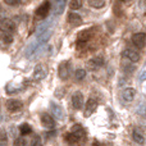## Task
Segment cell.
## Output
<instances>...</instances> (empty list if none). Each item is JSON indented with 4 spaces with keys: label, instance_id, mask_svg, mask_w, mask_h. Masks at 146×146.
I'll return each instance as SVG.
<instances>
[{
    "label": "cell",
    "instance_id": "cell-23",
    "mask_svg": "<svg viewBox=\"0 0 146 146\" xmlns=\"http://www.w3.org/2000/svg\"><path fill=\"white\" fill-rule=\"evenodd\" d=\"M19 132H21V135L22 136H26V135H30L31 132H32V129H31V127H30V124H22V126L19 127Z\"/></svg>",
    "mask_w": 146,
    "mask_h": 146
},
{
    "label": "cell",
    "instance_id": "cell-32",
    "mask_svg": "<svg viewBox=\"0 0 146 146\" xmlns=\"http://www.w3.org/2000/svg\"><path fill=\"white\" fill-rule=\"evenodd\" d=\"M140 81H141V82L142 81H146V71H144L141 73V76H140Z\"/></svg>",
    "mask_w": 146,
    "mask_h": 146
},
{
    "label": "cell",
    "instance_id": "cell-22",
    "mask_svg": "<svg viewBox=\"0 0 146 146\" xmlns=\"http://www.w3.org/2000/svg\"><path fill=\"white\" fill-rule=\"evenodd\" d=\"M132 137H133V141L137 142V144H144V141H145L144 136H142V135L140 133L139 131H133V133H132Z\"/></svg>",
    "mask_w": 146,
    "mask_h": 146
},
{
    "label": "cell",
    "instance_id": "cell-9",
    "mask_svg": "<svg viewBox=\"0 0 146 146\" xmlns=\"http://www.w3.org/2000/svg\"><path fill=\"white\" fill-rule=\"evenodd\" d=\"M72 104H73V108L80 110V109L83 108V95L82 92L80 91H76L72 96Z\"/></svg>",
    "mask_w": 146,
    "mask_h": 146
},
{
    "label": "cell",
    "instance_id": "cell-28",
    "mask_svg": "<svg viewBox=\"0 0 146 146\" xmlns=\"http://www.w3.org/2000/svg\"><path fill=\"white\" fill-rule=\"evenodd\" d=\"M5 4L10 5V7H18L21 4V0H4Z\"/></svg>",
    "mask_w": 146,
    "mask_h": 146
},
{
    "label": "cell",
    "instance_id": "cell-24",
    "mask_svg": "<svg viewBox=\"0 0 146 146\" xmlns=\"http://www.w3.org/2000/svg\"><path fill=\"white\" fill-rule=\"evenodd\" d=\"M66 141L68 142V144H77L80 140L76 137V135L73 133V132H71V133H67L66 135Z\"/></svg>",
    "mask_w": 146,
    "mask_h": 146
},
{
    "label": "cell",
    "instance_id": "cell-7",
    "mask_svg": "<svg viewBox=\"0 0 146 146\" xmlns=\"http://www.w3.org/2000/svg\"><path fill=\"white\" fill-rule=\"evenodd\" d=\"M5 106H7V109L9 111L14 113V111H18L22 109L23 104H22V101L17 100V99H10V100H8L7 103H5Z\"/></svg>",
    "mask_w": 146,
    "mask_h": 146
},
{
    "label": "cell",
    "instance_id": "cell-18",
    "mask_svg": "<svg viewBox=\"0 0 146 146\" xmlns=\"http://www.w3.org/2000/svg\"><path fill=\"white\" fill-rule=\"evenodd\" d=\"M13 42V36L9 32H4L0 35V46H7Z\"/></svg>",
    "mask_w": 146,
    "mask_h": 146
},
{
    "label": "cell",
    "instance_id": "cell-2",
    "mask_svg": "<svg viewBox=\"0 0 146 146\" xmlns=\"http://www.w3.org/2000/svg\"><path fill=\"white\" fill-rule=\"evenodd\" d=\"M71 73H72V66L69 62H62L59 64V68H58V74H59V78L63 81L68 80L71 77Z\"/></svg>",
    "mask_w": 146,
    "mask_h": 146
},
{
    "label": "cell",
    "instance_id": "cell-1",
    "mask_svg": "<svg viewBox=\"0 0 146 146\" xmlns=\"http://www.w3.org/2000/svg\"><path fill=\"white\" fill-rule=\"evenodd\" d=\"M51 32H53V30H51V27L48 23L40 25L37 28V41H40L41 44H45L46 41L50 38Z\"/></svg>",
    "mask_w": 146,
    "mask_h": 146
},
{
    "label": "cell",
    "instance_id": "cell-15",
    "mask_svg": "<svg viewBox=\"0 0 146 146\" xmlns=\"http://www.w3.org/2000/svg\"><path fill=\"white\" fill-rule=\"evenodd\" d=\"M45 76H46L45 67H44L42 64H38V66L36 67L35 72H33V78H35V80H37V81H40V80H42Z\"/></svg>",
    "mask_w": 146,
    "mask_h": 146
},
{
    "label": "cell",
    "instance_id": "cell-21",
    "mask_svg": "<svg viewBox=\"0 0 146 146\" xmlns=\"http://www.w3.org/2000/svg\"><path fill=\"white\" fill-rule=\"evenodd\" d=\"M82 4H83V0H71L69 1V8L73 10H78L82 8Z\"/></svg>",
    "mask_w": 146,
    "mask_h": 146
},
{
    "label": "cell",
    "instance_id": "cell-26",
    "mask_svg": "<svg viewBox=\"0 0 146 146\" xmlns=\"http://www.w3.org/2000/svg\"><path fill=\"white\" fill-rule=\"evenodd\" d=\"M37 48H38V45H36L35 42H32V44H31L30 46H28L27 51H26V55H27V56H31V55H32L33 53H35L36 50H37Z\"/></svg>",
    "mask_w": 146,
    "mask_h": 146
},
{
    "label": "cell",
    "instance_id": "cell-11",
    "mask_svg": "<svg viewBox=\"0 0 146 146\" xmlns=\"http://www.w3.org/2000/svg\"><path fill=\"white\" fill-rule=\"evenodd\" d=\"M123 55H124V58H127L129 62H139L140 60V53L137 50H135V49H131V48H128V49H126V50L123 51Z\"/></svg>",
    "mask_w": 146,
    "mask_h": 146
},
{
    "label": "cell",
    "instance_id": "cell-25",
    "mask_svg": "<svg viewBox=\"0 0 146 146\" xmlns=\"http://www.w3.org/2000/svg\"><path fill=\"white\" fill-rule=\"evenodd\" d=\"M74 77H76V80L77 81H82L83 78L86 77V71L85 69H77V71L74 72Z\"/></svg>",
    "mask_w": 146,
    "mask_h": 146
},
{
    "label": "cell",
    "instance_id": "cell-33",
    "mask_svg": "<svg viewBox=\"0 0 146 146\" xmlns=\"http://www.w3.org/2000/svg\"><path fill=\"white\" fill-rule=\"evenodd\" d=\"M121 1H124V3H127V1H131V0H121Z\"/></svg>",
    "mask_w": 146,
    "mask_h": 146
},
{
    "label": "cell",
    "instance_id": "cell-17",
    "mask_svg": "<svg viewBox=\"0 0 146 146\" xmlns=\"http://www.w3.org/2000/svg\"><path fill=\"white\" fill-rule=\"evenodd\" d=\"M72 132L76 135V137H77L78 140H83V139H85V136H86L85 129H83V127L80 126V124H76V126H73Z\"/></svg>",
    "mask_w": 146,
    "mask_h": 146
},
{
    "label": "cell",
    "instance_id": "cell-12",
    "mask_svg": "<svg viewBox=\"0 0 146 146\" xmlns=\"http://www.w3.org/2000/svg\"><path fill=\"white\" fill-rule=\"evenodd\" d=\"M96 108H98V101H96L95 99H88L85 105V115L86 117L91 115V114L96 110Z\"/></svg>",
    "mask_w": 146,
    "mask_h": 146
},
{
    "label": "cell",
    "instance_id": "cell-19",
    "mask_svg": "<svg viewBox=\"0 0 146 146\" xmlns=\"http://www.w3.org/2000/svg\"><path fill=\"white\" fill-rule=\"evenodd\" d=\"M88 5L95 9H101V8L105 7V0H87Z\"/></svg>",
    "mask_w": 146,
    "mask_h": 146
},
{
    "label": "cell",
    "instance_id": "cell-13",
    "mask_svg": "<svg viewBox=\"0 0 146 146\" xmlns=\"http://www.w3.org/2000/svg\"><path fill=\"white\" fill-rule=\"evenodd\" d=\"M135 96H136V91H135L133 88L128 87L122 92V98H123V100L126 101V103H131V101H133Z\"/></svg>",
    "mask_w": 146,
    "mask_h": 146
},
{
    "label": "cell",
    "instance_id": "cell-5",
    "mask_svg": "<svg viewBox=\"0 0 146 146\" xmlns=\"http://www.w3.org/2000/svg\"><path fill=\"white\" fill-rule=\"evenodd\" d=\"M104 66V58L103 56H95L87 62V68L90 71H98L99 68Z\"/></svg>",
    "mask_w": 146,
    "mask_h": 146
},
{
    "label": "cell",
    "instance_id": "cell-30",
    "mask_svg": "<svg viewBox=\"0 0 146 146\" xmlns=\"http://www.w3.org/2000/svg\"><path fill=\"white\" fill-rule=\"evenodd\" d=\"M123 71H124V73H132V72H135V67L133 66H123Z\"/></svg>",
    "mask_w": 146,
    "mask_h": 146
},
{
    "label": "cell",
    "instance_id": "cell-16",
    "mask_svg": "<svg viewBox=\"0 0 146 146\" xmlns=\"http://www.w3.org/2000/svg\"><path fill=\"white\" fill-rule=\"evenodd\" d=\"M51 111H53V115L55 117V118H58L59 121L64 119V111H63V109H62L59 105L51 103Z\"/></svg>",
    "mask_w": 146,
    "mask_h": 146
},
{
    "label": "cell",
    "instance_id": "cell-29",
    "mask_svg": "<svg viewBox=\"0 0 146 146\" xmlns=\"http://www.w3.org/2000/svg\"><path fill=\"white\" fill-rule=\"evenodd\" d=\"M14 145H27V141L23 137H17L14 140Z\"/></svg>",
    "mask_w": 146,
    "mask_h": 146
},
{
    "label": "cell",
    "instance_id": "cell-27",
    "mask_svg": "<svg viewBox=\"0 0 146 146\" xmlns=\"http://www.w3.org/2000/svg\"><path fill=\"white\" fill-rule=\"evenodd\" d=\"M8 144V136L5 131H0V145H7Z\"/></svg>",
    "mask_w": 146,
    "mask_h": 146
},
{
    "label": "cell",
    "instance_id": "cell-6",
    "mask_svg": "<svg viewBox=\"0 0 146 146\" xmlns=\"http://www.w3.org/2000/svg\"><path fill=\"white\" fill-rule=\"evenodd\" d=\"M50 7L51 5L49 1H44L42 4L37 8V10H36V17L41 18V19H42V18H46L49 14V10H50Z\"/></svg>",
    "mask_w": 146,
    "mask_h": 146
},
{
    "label": "cell",
    "instance_id": "cell-8",
    "mask_svg": "<svg viewBox=\"0 0 146 146\" xmlns=\"http://www.w3.org/2000/svg\"><path fill=\"white\" fill-rule=\"evenodd\" d=\"M41 123H42V126L48 129H53L54 127H55V121H54L53 117L48 113L41 114Z\"/></svg>",
    "mask_w": 146,
    "mask_h": 146
},
{
    "label": "cell",
    "instance_id": "cell-31",
    "mask_svg": "<svg viewBox=\"0 0 146 146\" xmlns=\"http://www.w3.org/2000/svg\"><path fill=\"white\" fill-rule=\"evenodd\" d=\"M40 144H41L40 137H38V136H35V137H33V140H32V142H31V145L36 146V145H40Z\"/></svg>",
    "mask_w": 146,
    "mask_h": 146
},
{
    "label": "cell",
    "instance_id": "cell-20",
    "mask_svg": "<svg viewBox=\"0 0 146 146\" xmlns=\"http://www.w3.org/2000/svg\"><path fill=\"white\" fill-rule=\"evenodd\" d=\"M67 0H55V13L56 14H60L63 13L64 8H66Z\"/></svg>",
    "mask_w": 146,
    "mask_h": 146
},
{
    "label": "cell",
    "instance_id": "cell-3",
    "mask_svg": "<svg viewBox=\"0 0 146 146\" xmlns=\"http://www.w3.org/2000/svg\"><path fill=\"white\" fill-rule=\"evenodd\" d=\"M0 30L3 32H9V33H13L15 31V23L13 22L12 19L9 18H3L0 21Z\"/></svg>",
    "mask_w": 146,
    "mask_h": 146
},
{
    "label": "cell",
    "instance_id": "cell-14",
    "mask_svg": "<svg viewBox=\"0 0 146 146\" xmlns=\"http://www.w3.org/2000/svg\"><path fill=\"white\" fill-rule=\"evenodd\" d=\"M68 22L69 25L72 26H80L82 25V18H81L80 14H77V13H68Z\"/></svg>",
    "mask_w": 146,
    "mask_h": 146
},
{
    "label": "cell",
    "instance_id": "cell-10",
    "mask_svg": "<svg viewBox=\"0 0 146 146\" xmlns=\"http://www.w3.org/2000/svg\"><path fill=\"white\" fill-rule=\"evenodd\" d=\"M91 35H92L91 30H83V31H81V32L78 33V36H77V45L83 46L91 38Z\"/></svg>",
    "mask_w": 146,
    "mask_h": 146
},
{
    "label": "cell",
    "instance_id": "cell-4",
    "mask_svg": "<svg viewBox=\"0 0 146 146\" xmlns=\"http://www.w3.org/2000/svg\"><path fill=\"white\" fill-rule=\"evenodd\" d=\"M132 44L136 48L142 49L146 44V33L145 32H137L132 36Z\"/></svg>",
    "mask_w": 146,
    "mask_h": 146
}]
</instances>
